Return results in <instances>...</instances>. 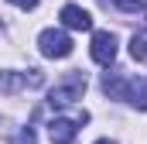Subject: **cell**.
<instances>
[{
  "label": "cell",
  "mask_w": 147,
  "mask_h": 144,
  "mask_svg": "<svg viewBox=\"0 0 147 144\" xmlns=\"http://www.w3.org/2000/svg\"><path fill=\"white\" fill-rule=\"evenodd\" d=\"M75 130H79V120H69V117H55V120L48 124L51 144H72L75 141Z\"/></svg>",
  "instance_id": "cell-4"
},
{
  "label": "cell",
  "mask_w": 147,
  "mask_h": 144,
  "mask_svg": "<svg viewBox=\"0 0 147 144\" xmlns=\"http://www.w3.org/2000/svg\"><path fill=\"white\" fill-rule=\"evenodd\" d=\"M127 89H130V79H123L120 72H106L103 75V93L110 100H127Z\"/></svg>",
  "instance_id": "cell-6"
},
{
  "label": "cell",
  "mask_w": 147,
  "mask_h": 144,
  "mask_svg": "<svg viewBox=\"0 0 147 144\" xmlns=\"http://www.w3.org/2000/svg\"><path fill=\"white\" fill-rule=\"evenodd\" d=\"M10 144H38V141H34V130H31V127H24V130H17V137H14Z\"/></svg>",
  "instance_id": "cell-11"
},
{
  "label": "cell",
  "mask_w": 147,
  "mask_h": 144,
  "mask_svg": "<svg viewBox=\"0 0 147 144\" xmlns=\"http://www.w3.org/2000/svg\"><path fill=\"white\" fill-rule=\"evenodd\" d=\"M130 55H134L137 62H147V38L144 35H134V38H130Z\"/></svg>",
  "instance_id": "cell-9"
},
{
  "label": "cell",
  "mask_w": 147,
  "mask_h": 144,
  "mask_svg": "<svg viewBox=\"0 0 147 144\" xmlns=\"http://www.w3.org/2000/svg\"><path fill=\"white\" fill-rule=\"evenodd\" d=\"M99 3H116L120 10H127V14H137V10H144V0H99Z\"/></svg>",
  "instance_id": "cell-10"
},
{
  "label": "cell",
  "mask_w": 147,
  "mask_h": 144,
  "mask_svg": "<svg viewBox=\"0 0 147 144\" xmlns=\"http://www.w3.org/2000/svg\"><path fill=\"white\" fill-rule=\"evenodd\" d=\"M82 93H86V75L82 72H69L48 89V107H69L75 100H82Z\"/></svg>",
  "instance_id": "cell-1"
},
{
  "label": "cell",
  "mask_w": 147,
  "mask_h": 144,
  "mask_svg": "<svg viewBox=\"0 0 147 144\" xmlns=\"http://www.w3.org/2000/svg\"><path fill=\"white\" fill-rule=\"evenodd\" d=\"M62 24L72 28V31H89V28H92V17H89V10H82L79 3H65V7H62Z\"/></svg>",
  "instance_id": "cell-5"
},
{
  "label": "cell",
  "mask_w": 147,
  "mask_h": 144,
  "mask_svg": "<svg viewBox=\"0 0 147 144\" xmlns=\"http://www.w3.org/2000/svg\"><path fill=\"white\" fill-rule=\"evenodd\" d=\"M96 144H116V141H96Z\"/></svg>",
  "instance_id": "cell-13"
},
{
  "label": "cell",
  "mask_w": 147,
  "mask_h": 144,
  "mask_svg": "<svg viewBox=\"0 0 147 144\" xmlns=\"http://www.w3.org/2000/svg\"><path fill=\"white\" fill-rule=\"evenodd\" d=\"M89 52H92V58H96L99 65H110L113 58H116V35H113V31H96Z\"/></svg>",
  "instance_id": "cell-3"
},
{
  "label": "cell",
  "mask_w": 147,
  "mask_h": 144,
  "mask_svg": "<svg viewBox=\"0 0 147 144\" xmlns=\"http://www.w3.org/2000/svg\"><path fill=\"white\" fill-rule=\"evenodd\" d=\"M127 100H130L137 110H147V75H144V79H130Z\"/></svg>",
  "instance_id": "cell-7"
},
{
  "label": "cell",
  "mask_w": 147,
  "mask_h": 144,
  "mask_svg": "<svg viewBox=\"0 0 147 144\" xmlns=\"http://www.w3.org/2000/svg\"><path fill=\"white\" fill-rule=\"evenodd\" d=\"M7 3H14V7H21V10H34L38 0H7Z\"/></svg>",
  "instance_id": "cell-12"
},
{
  "label": "cell",
  "mask_w": 147,
  "mask_h": 144,
  "mask_svg": "<svg viewBox=\"0 0 147 144\" xmlns=\"http://www.w3.org/2000/svg\"><path fill=\"white\" fill-rule=\"evenodd\" d=\"M75 48V41L65 31H58V28H45L41 35H38V52L45 55V58H69Z\"/></svg>",
  "instance_id": "cell-2"
},
{
  "label": "cell",
  "mask_w": 147,
  "mask_h": 144,
  "mask_svg": "<svg viewBox=\"0 0 147 144\" xmlns=\"http://www.w3.org/2000/svg\"><path fill=\"white\" fill-rule=\"evenodd\" d=\"M28 86V75H17V72H0V89L3 93H17Z\"/></svg>",
  "instance_id": "cell-8"
}]
</instances>
